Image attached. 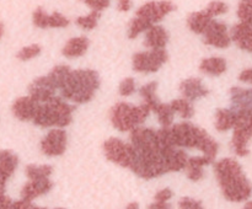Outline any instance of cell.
<instances>
[{
	"label": "cell",
	"instance_id": "cell-8",
	"mask_svg": "<svg viewBox=\"0 0 252 209\" xmlns=\"http://www.w3.org/2000/svg\"><path fill=\"white\" fill-rule=\"evenodd\" d=\"M157 89L158 84L155 81H153V83L143 86L139 90V93L144 98V102L149 106L150 110L157 113L160 124L162 127H170L172 124V122H174L175 112L170 103L166 105V103L160 102L159 98L157 97Z\"/></svg>",
	"mask_w": 252,
	"mask_h": 209
},
{
	"label": "cell",
	"instance_id": "cell-9",
	"mask_svg": "<svg viewBox=\"0 0 252 209\" xmlns=\"http://www.w3.org/2000/svg\"><path fill=\"white\" fill-rule=\"evenodd\" d=\"M103 152L107 160L122 167L130 169L134 157V150L132 144L123 142L118 138H110L103 143Z\"/></svg>",
	"mask_w": 252,
	"mask_h": 209
},
{
	"label": "cell",
	"instance_id": "cell-3",
	"mask_svg": "<svg viewBox=\"0 0 252 209\" xmlns=\"http://www.w3.org/2000/svg\"><path fill=\"white\" fill-rule=\"evenodd\" d=\"M100 88V78L95 70L79 69L70 70L62 84L61 95L74 103H86L93 100Z\"/></svg>",
	"mask_w": 252,
	"mask_h": 209
},
{
	"label": "cell",
	"instance_id": "cell-26",
	"mask_svg": "<svg viewBox=\"0 0 252 209\" xmlns=\"http://www.w3.org/2000/svg\"><path fill=\"white\" fill-rule=\"evenodd\" d=\"M17 164H19V159L14 152L9 150L0 151V175L10 179L16 170Z\"/></svg>",
	"mask_w": 252,
	"mask_h": 209
},
{
	"label": "cell",
	"instance_id": "cell-39",
	"mask_svg": "<svg viewBox=\"0 0 252 209\" xmlns=\"http://www.w3.org/2000/svg\"><path fill=\"white\" fill-rule=\"evenodd\" d=\"M12 203H14V202H12L9 197L5 196L4 193L0 194V209L12 208Z\"/></svg>",
	"mask_w": 252,
	"mask_h": 209
},
{
	"label": "cell",
	"instance_id": "cell-5",
	"mask_svg": "<svg viewBox=\"0 0 252 209\" xmlns=\"http://www.w3.org/2000/svg\"><path fill=\"white\" fill-rule=\"evenodd\" d=\"M176 9L174 4L169 0H160V1H149L142 5L137 10L134 19L130 21L128 37L135 38L143 32H147L152 26L161 21L166 15Z\"/></svg>",
	"mask_w": 252,
	"mask_h": 209
},
{
	"label": "cell",
	"instance_id": "cell-10",
	"mask_svg": "<svg viewBox=\"0 0 252 209\" xmlns=\"http://www.w3.org/2000/svg\"><path fill=\"white\" fill-rule=\"evenodd\" d=\"M167 60V52L164 48L140 52L133 56V69L137 73H155Z\"/></svg>",
	"mask_w": 252,
	"mask_h": 209
},
{
	"label": "cell",
	"instance_id": "cell-41",
	"mask_svg": "<svg viewBox=\"0 0 252 209\" xmlns=\"http://www.w3.org/2000/svg\"><path fill=\"white\" fill-rule=\"evenodd\" d=\"M170 204L169 203H161V202H154L153 204H150L149 208L152 209H166V208H170Z\"/></svg>",
	"mask_w": 252,
	"mask_h": 209
},
{
	"label": "cell",
	"instance_id": "cell-22",
	"mask_svg": "<svg viewBox=\"0 0 252 209\" xmlns=\"http://www.w3.org/2000/svg\"><path fill=\"white\" fill-rule=\"evenodd\" d=\"M238 112L233 108H219L216 113V128L219 132H226L235 127Z\"/></svg>",
	"mask_w": 252,
	"mask_h": 209
},
{
	"label": "cell",
	"instance_id": "cell-6",
	"mask_svg": "<svg viewBox=\"0 0 252 209\" xmlns=\"http://www.w3.org/2000/svg\"><path fill=\"white\" fill-rule=\"evenodd\" d=\"M150 111L152 110L145 102L139 106L120 102L111 108L110 119L113 127L120 132H132L134 128L145 122Z\"/></svg>",
	"mask_w": 252,
	"mask_h": 209
},
{
	"label": "cell",
	"instance_id": "cell-33",
	"mask_svg": "<svg viewBox=\"0 0 252 209\" xmlns=\"http://www.w3.org/2000/svg\"><path fill=\"white\" fill-rule=\"evenodd\" d=\"M135 81L133 78H127L121 83L120 85V93L122 96H130L135 92Z\"/></svg>",
	"mask_w": 252,
	"mask_h": 209
},
{
	"label": "cell",
	"instance_id": "cell-45",
	"mask_svg": "<svg viewBox=\"0 0 252 209\" xmlns=\"http://www.w3.org/2000/svg\"><path fill=\"white\" fill-rule=\"evenodd\" d=\"M245 208H252V202H249V203H246Z\"/></svg>",
	"mask_w": 252,
	"mask_h": 209
},
{
	"label": "cell",
	"instance_id": "cell-36",
	"mask_svg": "<svg viewBox=\"0 0 252 209\" xmlns=\"http://www.w3.org/2000/svg\"><path fill=\"white\" fill-rule=\"evenodd\" d=\"M172 191L170 188H164L155 194V202H161V203H167L171 199Z\"/></svg>",
	"mask_w": 252,
	"mask_h": 209
},
{
	"label": "cell",
	"instance_id": "cell-7",
	"mask_svg": "<svg viewBox=\"0 0 252 209\" xmlns=\"http://www.w3.org/2000/svg\"><path fill=\"white\" fill-rule=\"evenodd\" d=\"M238 112V122L234 127L231 144L236 155L246 156L249 154V142L252 138V108Z\"/></svg>",
	"mask_w": 252,
	"mask_h": 209
},
{
	"label": "cell",
	"instance_id": "cell-19",
	"mask_svg": "<svg viewBox=\"0 0 252 209\" xmlns=\"http://www.w3.org/2000/svg\"><path fill=\"white\" fill-rule=\"evenodd\" d=\"M213 160L209 159L206 155H202V156H192L189 157L187 160V164L185 170H186L187 177H189L191 181H199V179H203L204 175V167L207 165L212 164Z\"/></svg>",
	"mask_w": 252,
	"mask_h": 209
},
{
	"label": "cell",
	"instance_id": "cell-28",
	"mask_svg": "<svg viewBox=\"0 0 252 209\" xmlns=\"http://www.w3.org/2000/svg\"><path fill=\"white\" fill-rule=\"evenodd\" d=\"M53 172V167L51 165H29L26 167V176L30 179H47L51 176Z\"/></svg>",
	"mask_w": 252,
	"mask_h": 209
},
{
	"label": "cell",
	"instance_id": "cell-32",
	"mask_svg": "<svg viewBox=\"0 0 252 209\" xmlns=\"http://www.w3.org/2000/svg\"><path fill=\"white\" fill-rule=\"evenodd\" d=\"M207 12L211 14L212 16H219V15H223L228 11V5L223 1H219V0H216V1L209 2L208 6L206 7Z\"/></svg>",
	"mask_w": 252,
	"mask_h": 209
},
{
	"label": "cell",
	"instance_id": "cell-40",
	"mask_svg": "<svg viewBox=\"0 0 252 209\" xmlns=\"http://www.w3.org/2000/svg\"><path fill=\"white\" fill-rule=\"evenodd\" d=\"M132 6V0H118V10L120 11H128Z\"/></svg>",
	"mask_w": 252,
	"mask_h": 209
},
{
	"label": "cell",
	"instance_id": "cell-23",
	"mask_svg": "<svg viewBox=\"0 0 252 209\" xmlns=\"http://www.w3.org/2000/svg\"><path fill=\"white\" fill-rule=\"evenodd\" d=\"M214 17L212 16L211 14L207 12V10H202V11L193 12L189 16V20H187V25H189V30L194 33L203 34L206 29L208 27V25L211 24V21Z\"/></svg>",
	"mask_w": 252,
	"mask_h": 209
},
{
	"label": "cell",
	"instance_id": "cell-35",
	"mask_svg": "<svg viewBox=\"0 0 252 209\" xmlns=\"http://www.w3.org/2000/svg\"><path fill=\"white\" fill-rule=\"evenodd\" d=\"M81 1H84L89 7L96 11H102L110 5V0H81Z\"/></svg>",
	"mask_w": 252,
	"mask_h": 209
},
{
	"label": "cell",
	"instance_id": "cell-42",
	"mask_svg": "<svg viewBox=\"0 0 252 209\" xmlns=\"http://www.w3.org/2000/svg\"><path fill=\"white\" fill-rule=\"evenodd\" d=\"M6 181H7L6 177L0 175V194H2L5 192V183H6Z\"/></svg>",
	"mask_w": 252,
	"mask_h": 209
},
{
	"label": "cell",
	"instance_id": "cell-15",
	"mask_svg": "<svg viewBox=\"0 0 252 209\" xmlns=\"http://www.w3.org/2000/svg\"><path fill=\"white\" fill-rule=\"evenodd\" d=\"M39 102H37L31 96H22L19 97L12 105V112L15 117L20 120H33L37 113Z\"/></svg>",
	"mask_w": 252,
	"mask_h": 209
},
{
	"label": "cell",
	"instance_id": "cell-21",
	"mask_svg": "<svg viewBox=\"0 0 252 209\" xmlns=\"http://www.w3.org/2000/svg\"><path fill=\"white\" fill-rule=\"evenodd\" d=\"M233 110L243 111L252 108V89L233 88L230 90Z\"/></svg>",
	"mask_w": 252,
	"mask_h": 209
},
{
	"label": "cell",
	"instance_id": "cell-17",
	"mask_svg": "<svg viewBox=\"0 0 252 209\" xmlns=\"http://www.w3.org/2000/svg\"><path fill=\"white\" fill-rule=\"evenodd\" d=\"M180 91L184 97L189 101H196L209 93V90L203 86V83L199 78H189L182 81L180 85Z\"/></svg>",
	"mask_w": 252,
	"mask_h": 209
},
{
	"label": "cell",
	"instance_id": "cell-31",
	"mask_svg": "<svg viewBox=\"0 0 252 209\" xmlns=\"http://www.w3.org/2000/svg\"><path fill=\"white\" fill-rule=\"evenodd\" d=\"M39 53H41V47H39L38 44H31V46L24 47V48L17 53L16 57L20 60L26 61L34 58V57H37Z\"/></svg>",
	"mask_w": 252,
	"mask_h": 209
},
{
	"label": "cell",
	"instance_id": "cell-2",
	"mask_svg": "<svg viewBox=\"0 0 252 209\" xmlns=\"http://www.w3.org/2000/svg\"><path fill=\"white\" fill-rule=\"evenodd\" d=\"M167 139L177 148H189L201 150L203 155L214 161L218 154L219 145L206 130L192 123H177L170 127H162Z\"/></svg>",
	"mask_w": 252,
	"mask_h": 209
},
{
	"label": "cell",
	"instance_id": "cell-30",
	"mask_svg": "<svg viewBox=\"0 0 252 209\" xmlns=\"http://www.w3.org/2000/svg\"><path fill=\"white\" fill-rule=\"evenodd\" d=\"M238 16L240 21L252 25V0H240Z\"/></svg>",
	"mask_w": 252,
	"mask_h": 209
},
{
	"label": "cell",
	"instance_id": "cell-14",
	"mask_svg": "<svg viewBox=\"0 0 252 209\" xmlns=\"http://www.w3.org/2000/svg\"><path fill=\"white\" fill-rule=\"evenodd\" d=\"M32 20H33L34 26L39 27V29H47V27L58 29V27H66L69 25V20L64 15L59 14V12H53L52 15H48L42 7H37L34 10Z\"/></svg>",
	"mask_w": 252,
	"mask_h": 209
},
{
	"label": "cell",
	"instance_id": "cell-29",
	"mask_svg": "<svg viewBox=\"0 0 252 209\" xmlns=\"http://www.w3.org/2000/svg\"><path fill=\"white\" fill-rule=\"evenodd\" d=\"M98 17H100V11H96V10H93L89 15L86 16H80L76 19V25L80 26L81 29L84 30H93L95 29L96 25H97Z\"/></svg>",
	"mask_w": 252,
	"mask_h": 209
},
{
	"label": "cell",
	"instance_id": "cell-16",
	"mask_svg": "<svg viewBox=\"0 0 252 209\" xmlns=\"http://www.w3.org/2000/svg\"><path fill=\"white\" fill-rule=\"evenodd\" d=\"M52 187H53V183L49 181V177H47V179H30V182H27L24 186V188H22L21 199L32 202L37 197L48 193L52 189Z\"/></svg>",
	"mask_w": 252,
	"mask_h": 209
},
{
	"label": "cell",
	"instance_id": "cell-11",
	"mask_svg": "<svg viewBox=\"0 0 252 209\" xmlns=\"http://www.w3.org/2000/svg\"><path fill=\"white\" fill-rule=\"evenodd\" d=\"M68 144V135L65 130L56 128L48 132V134L42 139L41 150L47 156H59L64 154Z\"/></svg>",
	"mask_w": 252,
	"mask_h": 209
},
{
	"label": "cell",
	"instance_id": "cell-37",
	"mask_svg": "<svg viewBox=\"0 0 252 209\" xmlns=\"http://www.w3.org/2000/svg\"><path fill=\"white\" fill-rule=\"evenodd\" d=\"M12 208H15V209H33V208H37V207L33 206V204H32V202L21 199V201H19V202H14V203H12Z\"/></svg>",
	"mask_w": 252,
	"mask_h": 209
},
{
	"label": "cell",
	"instance_id": "cell-4",
	"mask_svg": "<svg viewBox=\"0 0 252 209\" xmlns=\"http://www.w3.org/2000/svg\"><path fill=\"white\" fill-rule=\"evenodd\" d=\"M74 111L75 106L68 105L63 98L54 96L51 100L39 103L32 122L39 127L63 128L71 123Z\"/></svg>",
	"mask_w": 252,
	"mask_h": 209
},
{
	"label": "cell",
	"instance_id": "cell-34",
	"mask_svg": "<svg viewBox=\"0 0 252 209\" xmlns=\"http://www.w3.org/2000/svg\"><path fill=\"white\" fill-rule=\"evenodd\" d=\"M180 208H186V209H201L203 208L202 203L199 201H196V199H192L189 197H186V198H182L181 201L179 202Z\"/></svg>",
	"mask_w": 252,
	"mask_h": 209
},
{
	"label": "cell",
	"instance_id": "cell-24",
	"mask_svg": "<svg viewBox=\"0 0 252 209\" xmlns=\"http://www.w3.org/2000/svg\"><path fill=\"white\" fill-rule=\"evenodd\" d=\"M89 48V39L86 37H74L65 43L63 48V54L66 58H76L86 53Z\"/></svg>",
	"mask_w": 252,
	"mask_h": 209
},
{
	"label": "cell",
	"instance_id": "cell-38",
	"mask_svg": "<svg viewBox=\"0 0 252 209\" xmlns=\"http://www.w3.org/2000/svg\"><path fill=\"white\" fill-rule=\"evenodd\" d=\"M239 80L243 81V83L252 84V68L241 71V74L239 75Z\"/></svg>",
	"mask_w": 252,
	"mask_h": 209
},
{
	"label": "cell",
	"instance_id": "cell-20",
	"mask_svg": "<svg viewBox=\"0 0 252 209\" xmlns=\"http://www.w3.org/2000/svg\"><path fill=\"white\" fill-rule=\"evenodd\" d=\"M167 42H169V34H167L166 30L159 25L152 26L145 33L144 44L150 49L165 48Z\"/></svg>",
	"mask_w": 252,
	"mask_h": 209
},
{
	"label": "cell",
	"instance_id": "cell-25",
	"mask_svg": "<svg viewBox=\"0 0 252 209\" xmlns=\"http://www.w3.org/2000/svg\"><path fill=\"white\" fill-rule=\"evenodd\" d=\"M199 69L209 75H221L226 70V60L220 57H211L202 60Z\"/></svg>",
	"mask_w": 252,
	"mask_h": 209
},
{
	"label": "cell",
	"instance_id": "cell-13",
	"mask_svg": "<svg viewBox=\"0 0 252 209\" xmlns=\"http://www.w3.org/2000/svg\"><path fill=\"white\" fill-rule=\"evenodd\" d=\"M57 90H58V89L56 88V85H54V83L52 81V79L49 78V75L41 76V78L36 79V80L29 86L30 96L39 103L46 102V101L54 97Z\"/></svg>",
	"mask_w": 252,
	"mask_h": 209
},
{
	"label": "cell",
	"instance_id": "cell-27",
	"mask_svg": "<svg viewBox=\"0 0 252 209\" xmlns=\"http://www.w3.org/2000/svg\"><path fill=\"white\" fill-rule=\"evenodd\" d=\"M171 107L174 110L175 113H179L182 118H192L194 115V108L191 105V101L187 100V98H177L174 100L171 103Z\"/></svg>",
	"mask_w": 252,
	"mask_h": 209
},
{
	"label": "cell",
	"instance_id": "cell-44",
	"mask_svg": "<svg viewBox=\"0 0 252 209\" xmlns=\"http://www.w3.org/2000/svg\"><path fill=\"white\" fill-rule=\"evenodd\" d=\"M2 32H4V26L0 24V38H1V36H2Z\"/></svg>",
	"mask_w": 252,
	"mask_h": 209
},
{
	"label": "cell",
	"instance_id": "cell-43",
	"mask_svg": "<svg viewBox=\"0 0 252 209\" xmlns=\"http://www.w3.org/2000/svg\"><path fill=\"white\" fill-rule=\"evenodd\" d=\"M138 203H132V204H128L127 208H138Z\"/></svg>",
	"mask_w": 252,
	"mask_h": 209
},
{
	"label": "cell",
	"instance_id": "cell-12",
	"mask_svg": "<svg viewBox=\"0 0 252 209\" xmlns=\"http://www.w3.org/2000/svg\"><path fill=\"white\" fill-rule=\"evenodd\" d=\"M203 36L204 42L207 44L217 47V48H226L231 43V37L229 36L226 25L223 24V22L217 21L214 19L208 25Z\"/></svg>",
	"mask_w": 252,
	"mask_h": 209
},
{
	"label": "cell",
	"instance_id": "cell-18",
	"mask_svg": "<svg viewBox=\"0 0 252 209\" xmlns=\"http://www.w3.org/2000/svg\"><path fill=\"white\" fill-rule=\"evenodd\" d=\"M231 39L238 44L239 48L252 52V25L243 21L235 25L231 31Z\"/></svg>",
	"mask_w": 252,
	"mask_h": 209
},
{
	"label": "cell",
	"instance_id": "cell-1",
	"mask_svg": "<svg viewBox=\"0 0 252 209\" xmlns=\"http://www.w3.org/2000/svg\"><path fill=\"white\" fill-rule=\"evenodd\" d=\"M214 172L225 199L240 203L250 198L252 184L236 160L231 157L221 159L214 164Z\"/></svg>",
	"mask_w": 252,
	"mask_h": 209
}]
</instances>
